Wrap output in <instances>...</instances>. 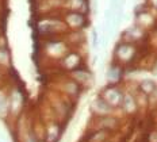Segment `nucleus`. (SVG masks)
Returning a JSON list of instances; mask_svg holds the SVG:
<instances>
[{
  "mask_svg": "<svg viewBox=\"0 0 157 142\" xmlns=\"http://www.w3.org/2000/svg\"><path fill=\"white\" fill-rule=\"evenodd\" d=\"M100 98L115 110V108L121 107L122 98H123V91H121L115 84H110L100 92Z\"/></svg>",
  "mask_w": 157,
  "mask_h": 142,
  "instance_id": "1",
  "label": "nucleus"
},
{
  "mask_svg": "<svg viewBox=\"0 0 157 142\" xmlns=\"http://www.w3.org/2000/svg\"><path fill=\"white\" fill-rule=\"evenodd\" d=\"M91 108H92V112L96 117H106V115H111L114 112V108L107 104L100 96L94 100Z\"/></svg>",
  "mask_w": 157,
  "mask_h": 142,
  "instance_id": "2",
  "label": "nucleus"
},
{
  "mask_svg": "<svg viewBox=\"0 0 157 142\" xmlns=\"http://www.w3.org/2000/svg\"><path fill=\"white\" fill-rule=\"evenodd\" d=\"M138 107V103H137V99H136V95H132V94H123V98H122V103H121V110L125 112L126 115H130L133 114L134 111L137 110Z\"/></svg>",
  "mask_w": 157,
  "mask_h": 142,
  "instance_id": "3",
  "label": "nucleus"
},
{
  "mask_svg": "<svg viewBox=\"0 0 157 142\" xmlns=\"http://www.w3.org/2000/svg\"><path fill=\"white\" fill-rule=\"evenodd\" d=\"M72 79H73V81H76L78 85H86V84H90V81H92V75L88 71L77 68V69H75V71H72Z\"/></svg>",
  "mask_w": 157,
  "mask_h": 142,
  "instance_id": "4",
  "label": "nucleus"
},
{
  "mask_svg": "<svg viewBox=\"0 0 157 142\" xmlns=\"http://www.w3.org/2000/svg\"><path fill=\"white\" fill-rule=\"evenodd\" d=\"M96 123L102 130H110V129L117 127L119 121L113 115H106V117H96Z\"/></svg>",
  "mask_w": 157,
  "mask_h": 142,
  "instance_id": "5",
  "label": "nucleus"
},
{
  "mask_svg": "<svg viewBox=\"0 0 157 142\" xmlns=\"http://www.w3.org/2000/svg\"><path fill=\"white\" fill-rule=\"evenodd\" d=\"M157 88V84L153 80H149V79H146V80H142L141 83L138 84V91L144 94L145 96H149V95H152L155 90Z\"/></svg>",
  "mask_w": 157,
  "mask_h": 142,
  "instance_id": "6",
  "label": "nucleus"
},
{
  "mask_svg": "<svg viewBox=\"0 0 157 142\" xmlns=\"http://www.w3.org/2000/svg\"><path fill=\"white\" fill-rule=\"evenodd\" d=\"M67 22L72 27H81L84 23V16L80 12H71L67 16Z\"/></svg>",
  "mask_w": 157,
  "mask_h": 142,
  "instance_id": "7",
  "label": "nucleus"
},
{
  "mask_svg": "<svg viewBox=\"0 0 157 142\" xmlns=\"http://www.w3.org/2000/svg\"><path fill=\"white\" fill-rule=\"evenodd\" d=\"M121 72L122 71H121V68L118 67V64H113L109 68V71H107V77H109L110 81L117 83L121 79Z\"/></svg>",
  "mask_w": 157,
  "mask_h": 142,
  "instance_id": "8",
  "label": "nucleus"
},
{
  "mask_svg": "<svg viewBox=\"0 0 157 142\" xmlns=\"http://www.w3.org/2000/svg\"><path fill=\"white\" fill-rule=\"evenodd\" d=\"M8 111H10L8 99L4 96L3 92H0V115H2V118H6V115H7Z\"/></svg>",
  "mask_w": 157,
  "mask_h": 142,
  "instance_id": "9",
  "label": "nucleus"
},
{
  "mask_svg": "<svg viewBox=\"0 0 157 142\" xmlns=\"http://www.w3.org/2000/svg\"><path fill=\"white\" fill-rule=\"evenodd\" d=\"M155 75H157V61H156V64H155Z\"/></svg>",
  "mask_w": 157,
  "mask_h": 142,
  "instance_id": "10",
  "label": "nucleus"
}]
</instances>
